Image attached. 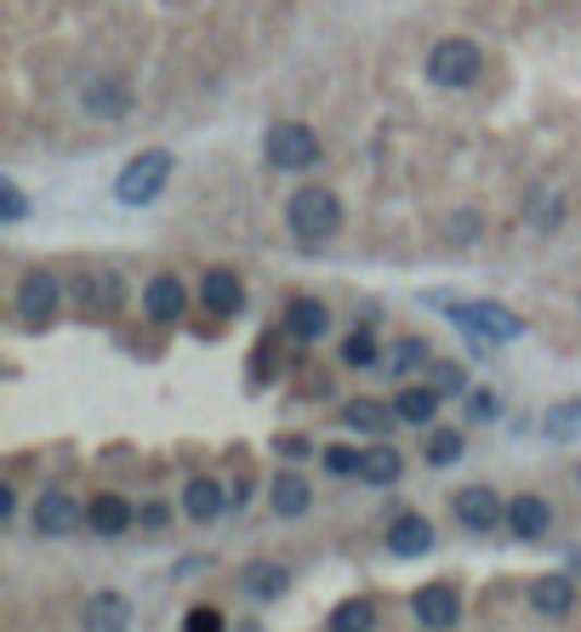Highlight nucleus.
Returning <instances> with one entry per match:
<instances>
[{
  "mask_svg": "<svg viewBox=\"0 0 581 632\" xmlns=\"http://www.w3.org/2000/svg\"><path fill=\"white\" fill-rule=\"evenodd\" d=\"M286 222H291V234L302 245H319V240H331L342 229V199L331 189H296L286 199Z\"/></svg>",
  "mask_w": 581,
  "mask_h": 632,
  "instance_id": "obj_1",
  "label": "nucleus"
},
{
  "mask_svg": "<svg viewBox=\"0 0 581 632\" xmlns=\"http://www.w3.org/2000/svg\"><path fill=\"white\" fill-rule=\"evenodd\" d=\"M166 183H171V155H166V148H148V155H137L132 166L120 171L114 199H120V206H148Z\"/></svg>",
  "mask_w": 581,
  "mask_h": 632,
  "instance_id": "obj_2",
  "label": "nucleus"
},
{
  "mask_svg": "<svg viewBox=\"0 0 581 632\" xmlns=\"http://www.w3.org/2000/svg\"><path fill=\"white\" fill-rule=\"evenodd\" d=\"M479 63H485V58H479V46L450 35V40H439L434 52H427V81L445 86V92H462V86L479 81Z\"/></svg>",
  "mask_w": 581,
  "mask_h": 632,
  "instance_id": "obj_3",
  "label": "nucleus"
},
{
  "mask_svg": "<svg viewBox=\"0 0 581 632\" xmlns=\"http://www.w3.org/2000/svg\"><path fill=\"white\" fill-rule=\"evenodd\" d=\"M268 166H280V171H308L319 160V137L308 132L302 120H280V125H268Z\"/></svg>",
  "mask_w": 581,
  "mask_h": 632,
  "instance_id": "obj_4",
  "label": "nucleus"
},
{
  "mask_svg": "<svg viewBox=\"0 0 581 632\" xmlns=\"http://www.w3.org/2000/svg\"><path fill=\"white\" fill-rule=\"evenodd\" d=\"M450 319H457L462 331L485 337V342H513V337H524V319L513 308H501V302H457Z\"/></svg>",
  "mask_w": 581,
  "mask_h": 632,
  "instance_id": "obj_5",
  "label": "nucleus"
},
{
  "mask_svg": "<svg viewBox=\"0 0 581 632\" xmlns=\"http://www.w3.org/2000/svg\"><path fill=\"white\" fill-rule=\"evenodd\" d=\"M58 296H63V285H58L46 268L23 274V285H17V319H23V325H46V319L58 314Z\"/></svg>",
  "mask_w": 581,
  "mask_h": 632,
  "instance_id": "obj_6",
  "label": "nucleus"
},
{
  "mask_svg": "<svg viewBox=\"0 0 581 632\" xmlns=\"http://www.w3.org/2000/svg\"><path fill=\"white\" fill-rule=\"evenodd\" d=\"M411 610H416V621H422V627L445 632V627H457V616H462V598H457V587H445V581H427V587L411 598Z\"/></svg>",
  "mask_w": 581,
  "mask_h": 632,
  "instance_id": "obj_7",
  "label": "nucleus"
},
{
  "mask_svg": "<svg viewBox=\"0 0 581 632\" xmlns=\"http://www.w3.org/2000/svg\"><path fill=\"white\" fill-rule=\"evenodd\" d=\"M450 508H457V519H462L468 530H491V524L508 519V508H501L496 490H485V485H462L457 496H450Z\"/></svg>",
  "mask_w": 581,
  "mask_h": 632,
  "instance_id": "obj_8",
  "label": "nucleus"
},
{
  "mask_svg": "<svg viewBox=\"0 0 581 632\" xmlns=\"http://www.w3.org/2000/svg\"><path fill=\"white\" fill-rule=\"evenodd\" d=\"M86 513H81V501H74L69 490H46L40 501H35V530L40 536H69L74 524H81Z\"/></svg>",
  "mask_w": 581,
  "mask_h": 632,
  "instance_id": "obj_9",
  "label": "nucleus"
},
{
  "mask_svg": "<svg viewBox=\"0 0 581 632\" xmlns=\"http://www.w3.org/2000/svg\"><path fill=\"white\" fill-rule=\"evenodd\" d=\"M325 331H331V314H325V302L296 296L291 308H286V337H291V342H319Z\"/></svg>",
  "mask_w": 581,
  "mask_h": 632,
  "instance_id": "obj_10",
  "label": "nucleus"
},
{
  "mask_svg": "<svg viewBox=\"0 0 581 632\" xmlns=\"http://www.w3.org/2000/svg\"><path fill=\"white\" fill-rule=\"evenodd\" d=\"M222 508H229V496H222V485L217 478H189L183 485V513L194 519V524H211V519H222Z\"/></svg>",
  "mask_w": 581,
  "mask_h": 632,
  "instance_id": "obj_11",
  "label": "nucleus"
},
{
  "mask_svg": "<svg viewBox=\"0 0 581 632\" xmlns=\"http://www.w3.org/2000/svg\"><path fill=\"white\" fill-rule=\"evenodd\" d=\"M143 308H148V319H183V308H189V291H183V280H171V274H160V280H148V291H143Z\"/></svg>",
  "mask_w": 581,
  "mask_h": 632,
  "instance_id": "obj_12",
  "label": "nucleus"
},
{
  "mask_svg": "<svg viewBox=\"0 0 581 632\" xmlns=\"http://www.w3.org/2000/svg\"><path fill=\"white\" fill-rule=\"evenodd\" d=\"M547 524H553V508L542 496H513L508 501V530H513V536L536 542V536H547Z\"/></svg>",
  "mask_w": 581,
  "mask_h": 632,
  "instance_id": "obj_13",
  "label": "nucleus"
},
{
  "mask_svg": "<svg viewBox=\"0 0 581 632\" xmlns=\"http://www.w3.org/2000/svg\"><path fill=\"white\" fill-rule=\"evenodd\" d=\"M81 104H86V114H97V120H120V114H125V86L109 81V74H92V81L81 86Z\"/></svg>",
  "mask_w": 581,
  "mask_h": 632,
  "instance_id": "obj_14",
  "label": "nucleus"
},
{
  "mask_svg": "<svg viewBox=\"0 0 581 632\" xmlns=\"http://www.w3.org/2000/svg\"><path fill=\"white\" fill-rule=\"evenodd\" d=\"M388 547L399 552V559H416V552L434 547V524H427L422 513H399L394 530H388Z\"/></svg>",
  "mask_w": 581,
  "mask_h": 632,
  "instance_id": "obj_15",
  "label": "nucleus"
},
{
  "mask_svg": "<svg viewBox=\"0 0 581 632\" xmlns=\"http://www.w3.org/2000/svg\"><path fill=\"white\" fill-rule=\"evenodd\" d=\"M268 501H274V513H280V519H302V513H308V478H302V473H274Z\"/></svg>",
  "mask_w": 581,
  "mask_h": 632,
  "instance_id": "obj_16",
  "label": "nucleus"
},
{
  "mask_svg": "<svg viewBox=\"0 0 581 632\" xmlns=\"http://www.w3.org/2000/svg\"><path fill=\"white\" fill-rule=\"evenodd\" d=\"M125 627H132V604L120 593H97L86 604V632H125Z\"/></svg>",
  "mask_w": 581,
  "mask_h": 632,
  "instance_id": "obj_17",
  "label": "nucleus"
},
{
  "mask_svg": "<svg viewBox=\"0 0 581 632\" xmlns=\"http://www.w3.org/2000/svg\"><path fill=\"white\" fill-rule=\"evenodd\" d=\"M86 519H92L97 536H120V530L132 524L137 513H132V501H125V496H97L92 508H86Z\"/></svg>",
  "mask_w": 581,
  "mask_h": 632,
  "instance_id": "obj_18",
  "label": "nucleus"
},
{
  "mask_svg": "<svg viewBox=\"0 0 581 632\" xmlns=\"http://www.w3.org/2000/svg\"><path fill=\"white\" fill-rule=\"evenodd\" d=\"M199 296H206L211 314H240V302H245V296H240V280H234L229 268H211L206 285H199Z\"/></svg>",
  "mask_w": 581,
  "mask_h": 632,
  "instance_id": "obj_19",
  "label": "nucleus"
},
{
  "mask_svg": "<svg viewBox=\"0 0 581 632\" xmlns=\"http://www.w3.org/2000/svg\"><path fill=\"white\" fill-rule=\"evenodd\" d=\"M394 416H399V411H394V404H383V399H348V404H342V422H348V427H365V434H388Z\"/></svg>",
  "mask_w": 581,
  "mask_h": 632,
  "instance_id": "obj_20",
  "label": "nucleus"
},
{
  "mask_svg": "<svg viewBox=\"0 0 581 632\" xmlns=\"http://www.w3.org/2000/svg\"><path fill=\"white\" fill-rule=\"evenodd\" d=\"M74 291H81V308H86V314H97V319L120 308V285L109 280V274H86V280L74 285Z\"/></svg>",
  "mask_w": 581,
  "mask_h": 632,
  "instance_id": "obj_21",
  "label": "nucleus"
},
{
  "mask_svg": "<svg viewBox=\"0 0 581 632\" xmlns=\"http://www.w3.org/2000/svg\"><path fill=\"white\" fill-rule=\"evenodd\" d=\"M286 587H291V570H286V564H268V559L245 564V593H251V598H280Z\"/></svg>",
  "mask_w": 581,
  "mask_h": 632,
  "instance_id": "obj_22",
  "label": "nucleus"
},
{
  "mask_svg": "<svg viewBox=\"0 0 581 632\" xmlns=\"http://www.w3.org/2000/svg\"><path fill=\"white\" fill-rule=\"evenodd\" d=\"M394 411H399V422L427 427V422H434V411H439V388H406V393L394 399Z\"/></svg>",
  "mask_w": 581,
  "mask_h": 632,
  "instance_id": "obj_23",
  "label": "nucleus"
},
{
  "mask_svg": "<svg viewBox=\"0 0 581 632\" xmlns=\"http://www.w3.org/2000/svg\"><path fill=\"white\" fill-rule=\"evenodd\" d=\"M530 604H536L542 616H570V581L565 575H542L536 587H530Z\"/></svg>",
  "mask_w": 581,
  "mask_h": 632,
  "instance_id": "obj_24",
  "label": "nucleus"
},
{
  "mask_svg": "<svg viewBox=\"0 0 581 632\" xmlns=\"http://www.w3.org/2000/svg\"><path fill=\"white\" fill-rule=\"evenodd\" d=\"M360 473L371 478V485H394V478L406 473V462H399V450H394V445H371V450H365V467H360Z\"/></svg>",
  "mask_w": 581,
  "mask_h": 632,
  "instance_id": "obj_25",
  "label": "nucleus"
},
{
  "mask_svg": "<svg viewBox=\"0 0 581 632\" xmlns=\"http://www.w3.org/2000/svg\"><path fill=\"white\" fill-rule=\"evenodd\" d=\"M376 627V610L365 598H348V604H337V616H331V632H371Z\"/></svg>",
  "mask_w": 581,
  "mask_h": 632,
  "instance_id": "obj_26",
  "label": "nucleus"
},
{
  "mask_svg": "<svg viewBox=\"0 0 581 632\" xmlns=\"http://www.w3.org/2000/svg\"><path fill=\"white\" fill-rule=\"evenodd\" d=\"M462 457V434H457V427H434V434H427V462H457Z\"/></svg>",
  "mask_w": 581,
  "mask_h": 632,
  "instance_id": "obj_27",
  "label": "nucleus"
},
{
  "mask_svg": "<svg viewBox=\"0 0 581 632\" xmlns=\"http://www.w3.org/2000/svg\"><path fill=\"white\" fill-rule=\"evenodd\" d=\"M325 467H331V473H342V478H353V473H360V467H365V450H348V445H331V450H325Z\"/></svg>",
  "mask_w": 581,
  "mask_h": 632,
  "instance_id": "obj_28",
  "label": "nucleus"
},
{
  "mask_svg": "<svg viewBox=\"0 0 581 632\" xmlns=\"http://www.w3.org/2000/svg\"><path fill=\"white\" fill-rule=\"evenodd\" d=\"M342 360H348V365H371V360H376V337L365 331V325L342 342Z\"/></svg>",
  "mask_w": 581,
  "mask_h": 632,
  "instance_id": "obj_29",
  "label": "nucleus"
},
{
  "mask_svg": "<svg viewBox=\"0 0 581 632\" xmlns=\"http://www.w3.org/2000/svg\"><path fill=\"white\" fill-rule=\"evenodd\" d=\"M559 194H536V206H530V222H536V229H553V222H559Z\"/></svg>",
  "mask_w": 581,
  "mask_h": 632,
  "instance_id": "obj_30",
  "label": "nucleus"
},
{
  "mask_svg": "<svg viewBox=\"0 0 581 632\" xmlns=\"http://www.w3.org/2000/svg\"><path fill=\"white\" fill-rule=\"evenodd\" d=\"M183 632H222V616L211 610V604H199V610H189Z\"/></svg>",
  "mask_w": 581,
  "mask_h": 632,
  "instance_id": "obj_31",
  "label": "nucleus"
},
{
  "mask_svg": "<svg viewBox=\"0 0 581 632\" xmlns=\"http://www.w3.org/2000/svg\"><path fill=\"white\" fill-rule=\"evenodd\" d=\"M23 211H29V206H23V189H17V183H0V217L17 222Z\"/></svg>",
  "mask_w": 581,
  "mask_h": 632,
  "instance_id": "obj_32",
  "label": "nucleus"
},
{
  "mask_svg": "<svg viewBox=\"0 0 581 632\" xmlns=\"http://www.w3.org/2000/svg\"><path fill=\"white\" fill-rule=\"evenodd\" d=\"M570 422H581V404H559V411H547V427H553V434H576Z\"/></svg>",
  "mask_w": 581,
  "mask_h": 632,
  "instance_id": "obj_33",
  "label": "nucleus"
},
{
  "mask_svg": "<svg viewBox=\"0 0 581 632\" xmlns=\"http://www.w3.org/2000/svg\"><path fill=\"white\" fill-rule=\"evenodd\" d=\"M422 360V342H399L394 348V370H406V365H416Z\"/></svg>",
  "mask_w": 581,
  "mask_h": 632,
  "instance_id": "obj_34",
  "label": "nucleus"
},
{
  "mask_svg": "<svg viewBox=\"0 0 581 632\" xmlns=\"http://www.w3.org/2000/svg\"><path fill=\"white\" fill-rule=\"evenodd\" d=\"M434 376H439V393H450V388H462V370H450V365H439Z\"/></svg>",
  "mask_w": 581,
  "mask_h": 632,
  "instance_id": "obj_35",
  "label": "nucleus"
}]
</instances>
